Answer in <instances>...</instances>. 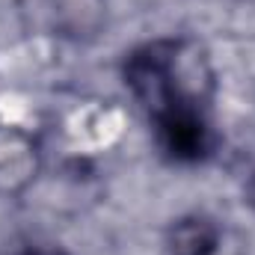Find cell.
Segmentation results:
<instances>
[{
  "instance_id": "obj_1",
  "label": "cell",
  "mask_w": 255,
  "mask_h": 255,
  "mask_svg": "<svg viewBox=\"0 0 255 255\" xmlns=\"http://www.w3.org/2000/svg\"><path fill=\"white\" fill-rule=\"evenodd\" d=\"M125 83L151 119L175 107H205L208 77L199 60H190L187 45L175 39L151 42L133 51L125 63Z\"/></svg>"
},
{
  "instance_id": "obj_5",
  "label": "cell",
  "mask_w": 255,
  "mask_h": 255,
  "mask_svg": "<svg viewBox=\"0 0 255 255\" xmlns=\"http://www.w3.org/2000/svg\"><path fill=\"white\" fill-rule=\"evenodd\" d=\"M253 202H255V184H253Z\"/></svg>"
},
{
  "instance_id": "obj_3",
  "label": "cell",
  "mask_w": 255,
  "mask_h": 255,
  "mask_svg": "<svg viewBox=\"0 0 255 255\" xmlns=\"http://www.w3.org/2000/svg\"><path fill=\"white\" fill-rule=\"evenodd\" d=\"M169 255H214L220 247V232L205 217H184L172 223L166 235Z\"/></svg>"
},
{
  "instance_id": "obj_4",
  "label": "cell",
  "mask_w": 255,
  "mask_h": 255,
  "mask_svg": "<svg viewBox=\"0 0 255 255\" xmlns=\"http://www.w3.org/2000/svg\"><path fill=\"white\" fill-rule=\"evenodd\" d=\"M27 255H63V253H48V250H36V253H27Z\"/></svg>"
},
{
  "instance_id": "obj_2",
  "label": "cell",
  "mask_w": 255,
  "mask_h": 255,
  "mask_svg": "<svg viewBox=\"0 0 255 255\" xmlns=\"http://www.w3.org/2000/svg\"><path fill=\"white\" fill-rule=\"evenodd\" d=\"M154 130H157L160 148L172 160H181V163L202 160L214 148V130H211L205 107H199V104L175 107V110L157 116Z\"/></svg>"
}]
</instances>
